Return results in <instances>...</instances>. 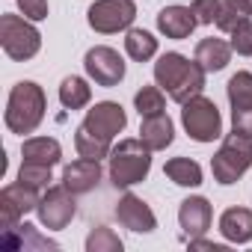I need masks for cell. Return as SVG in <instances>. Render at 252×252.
I'll list each match as a JSON object with an SVG mask.
<instances>
[{
  "mask_svg": "<svg viewBox=\"0 0 252 252\" xmlns=\"http://www.w3.org/2000/svg\"><path fill=\"white\" fill-rule=\"evenodd\" d=\"M205 68L196 63V60H187L184 54H163L158 63H155V80L158 86L175 101V104H184L196 95H202L205 89Z\"/></svg>",
  "mask_w": 252,
  "mask_h": 252,
  "instance_id": "obj_1",
  "label": "cell"
},
{
  "mask_svg": "<svg viewBox=\"0 0 252 252\" xmlns=\"http://www.w3.org/2000/svg\"><path fill=\"white\" fill-rule=\"evenodd\" d=\"M45 110H48V98H45V89L33 80H21L12 86L9 92V101H6V128L12 134H33L42 119H45Z\"/></svg>",
  "mask_w": 252,
  "mask_h": 252,
  "instance_id": "obj_2",
  "label": "cell"
},
{
  "mask_svg": "<svg viewBox=\"0 0 252 252\" xmlns=\"http://www.w3.org/2000/svg\"><path fill=\"white\" fill-rule=\"evenodd\" d=\"M152 169V149L143 140H119L110 152V181L116 187H134Z\"/></svg>",
  "mask_w": 252,
  "mask_h": 252,
  "instance_id": "obj_3",
  "label": "cell"
},
{
  "mask_svg": "<svg viewBox=\"0 0 252 252\" xmlns=\"http://www.w3.org/2000/svg\"><path fill=\"white\" fill-rule=\"evenodd\" d=\"M252 166V137L249 134H237V131H231L225 140H222V146H220V152L211 158V172H214V178L220 181V184H234L237 178H243V172Z\"/></svg>",
  "mask_w": 252,
  "mask_h": 252,
  "instance_id": "obj_4",
  "label": "cell"
},
{
  "mask_svg": "<svg viewBox=\"0 0 252 252\" xmlns=\"http://www.w3.org/2000/svg\"><path fill=\"white\" fill-rule=\"evenodd\" d=\"M0 45H3L9 60L24 63V60H33L39 54L42 33L30 24V18L6 12V15H0Z\"/></svg>",
  "mask_w": 252,
  "mask_h": 252,
  "instance_id": "obj_5",
  "label": "cell"
},
{
  "mask_svg": "<svg viewBox=\"0 0 252 252\" xmlns=\"http://www.w3.org/2000/svg\"><path fill=\"white\" fill-rule=\"evenodd\" d=\"M181 125L190 140L196 143H214L222 137V116L217 110V104L205 95H196L190 101L181 104Z\"/></svg>",
  "mask_w": 252,
  "mask_h": 252,
  "instance_id": "obj_6",
  "label": "cell"
},
{
  "mask_svg": "<svg viewBox=\"0 0 252 252\" xmlns=\"http://www.w3.org/2000/svg\"><path fill=\"white\" fill-rule=\"evenodd\" d=\"M137 18V3L134 0H95L86 12V21L95 33H119L128 30Z\"/></svg>",
  "mask_w": 252,
  "mask_h": 252,
  "instance_id": "obj_7",
  "label": "cell"
},
{
  "mask_svg": "<svg viewBox=\"0 0 252 252\" xmlns=\"http://www.w3.org/2000/svg\"><path fill=\"white\" fill-rule=\"evenodd\" d=\"M42 202V193L39 187H30V184H9L0 190V228L3 231H12L15 225H21V217L36 211Z\"/></svg>",
  "mask_w": 252,
  "mask_h": 252,
  "instance_id": "obj_8",
  "label": "cell"
},
{
  "mask_svg": "<svg viewBox=\"0 0 252 252\" xmlns=\"http://www.w3.org/2000/svg\"><path fill=\"white\" fill-rule=\"evenodd\" d=\"M125 125H128V116H125L122 104H116V101H101V104H95L92 110H86V119L80 122V128H83L86 134H92L95 140L113 146V140L125 131Z\"/></svg>",
  "mask_w": 252,
  "mask_h": 252,
  "instance_id": "obj_9",
  "label": "cell"
},
{
  "mask_svg": "<svg viewBox=\"0 0 252 252\" xmlns=\"http://www.w3.org/2000/svg\"><path fill=\"white\" fill-rule=\"evenodd\" d=\"M39 214V222L48 228V231H63L74 214H77V205H74V193L65 187V184H57V187H48L42 193V202L36 208Z\"/></svg>",
  "mask_w": 252,
  "mask_h": 252,
  "instance_id": "obj_10",
  "label": "cell"
},
{
  "mask_svg": "<svg viewBox=\"0 0 252 252\" xmlns=\"http://www.w3.org/2000/svg\"><path fill=\"white\" fill-rule=\"evenodd\" d=\"M231 104V128L252 137V71H237L225 83Z\"/></svg>",
  "mask_w": 252,
  "mask_h": 252,
  "instance_id": "obj_11",
  "label": "cell"
},
{
  "mask_svg": "<svg viewBox=\"0 0 252 252\" xmlns=\"http://www.w3.org/2000/svg\"><path fill=\"white\" fill-rule=\"evenodd\" d=\"M83 68H86L89 80H95L98 86H119L125 77V63H122L119 51H113L107 45L89 48L83 57Z\"/></svg>",
  "mask_w": 252,
  "mask_h": 252,
  "instance_id": "obj_12",
  "label": "cell"
},
{
  "mask_svg": "<svg viewBox=\"0 0 252 252\" xmlns=\"http://www.w3.org/2000/svg\"><path fill=\"white\" fill-rule=\"evenodd\" d=\"M116 220H119L125 228L137 231V234H149V231L158 228L155 211H152L140 196H134V193H125V196L119 199V205H116Z\"/></svg>",
  "mask_w": 252,
  "mask_h": 252,
  "instance_id": "obj_13",
  "label": "cell"
},
{
  "mask_svg": "<svg viewBox=\"0 0 252 252\" xmlns=\"http://www.w3.org/2000/svg\"><path fill=\"white\" fill-rule=\"evenodd\" d=\"M211 220H214V211H211V202L205 196H190L181 202L178 208V222L187 234V240L193 237H202L208 228H211Z\"/></svg>",
  "mask_w": 252,
  "mask_h": 252,
  "instance_id": "obj_14",
  "label": "cell"
},
{
  "mask_svg": "<svg viewBox=\"0 0 252 252\" xmlns=\"http://www.w3.org/2000/svg\"><path fill=\"white\" fill-rule=\"evenodd\" d=\"M101 181V160H89V158H80L74 163H68L63 169V184L74 193V196H83L89 190H95Z\"/></svg>",
  "mask_w": 252,
  "mask_h": 252,
  "instance_id": "obj_15",
  "label": "cell"
},
{
  "mask_svg": "<svg viewBox=\"0 0 252 252\" xmlns=\"http://www.w3.org/2000/svg\"><path fill=\"white\" fill-rule=\"evenodd\" d=\"M196 12L193 6H163L158 15V30L166 39H187L196 30Z\"/></svg>",
  "mask_w": 252,
  "mask_h": 252,
  "instance_id": "obj_16",
  "label": "cell"
},
{
  "mask_svg": "<svg viewBox=\"0 0 252 252\" xmlns=\"http://www.w3.org/2000/svg\"><path fill=\"white\" fill-rule=\"evenodd\" d=\"M140 140L152 149V152H163L166 146H172L175 140V125L166 113H155V116H143L140 125Z\"/></svg>",
  "mask_w": 252,
  "mask_h": 252,
  "instance_id": "obj_17",
  "label": "cell"
},
{
  "mask_svg": "<svg viewBox=\"0 0 252 252\" xmlns=\"http://www.w3.org/2000/svg\"><path fill=\"white\" fill-rule=\"evenodd\" d=\"M220 231L228 243H249L252 240V211L249 208H228L220 217Z\"/></svg>",
  "mask_w": 252,
  "mask_h": 252,
  "instance_id": "obj_18",
  "label": "cell"
},
{
  "mask_svg": "<svg viewBox=\"0 0 252 252\" xmlns=\"http://www.w3.org/2000/svg\"><path fill=\"white\" fill-rule=\"evenodd\" d=\"M21 155L27 163H45V166H57L63 160V146L54 137H30L21 146Z\"/></svg>",
  "mask_w": 252,
  "mask_h": 252,
  "instance_id": "obj_19",
  "label": "cell"
},
{
  "mask_svg": "<svg viewBox=\"0 0 252 252\" xmlns=\"http://www.w3.org/2000/svg\"><path fill=\"white\" fill-rule=\"evenodd\" d=\"M231 60V45L222 42V39H202L196 45V63L205 68V71H222Z\"/></svg>",
  "mask_w": 252,
  "mask_h": 252,
  "instance_id": "obj_20",
  "label": "cell"
},
{
  "mask_svg": "<svg viewBox=\"0 0 252 252\" xmlns=\"http://www.w3.org/2000/svg\"><path fill=\"white\" fill-rule=\"evenodd\" d=\"M163 175L172 184H178V187H199L202 184V166L196 160H190V158H172V160H166Z\"/></svg>",
  "mask_w": 252,
  "mask_h": 252,
  "instance_id": "obj_21",
  "label": "cell"
},
{
  "mask_svg": "<svg viewBox=\"0 0 252 252\" xmlns=\"http://www.w3.org/2000/svg\"><path fill=\"white\" fill-rule=\"evenodd\" d=\"M60 101H63L65 110H80V107H86L92 101V86L83 77L71 74V77H65L60 83Z\"/></svg>",
  "mask_w": 252,
  "mask_h": 252,
  "instance_id": "obj_22",
  "label": "cell"
},
{
  "mask_svg": "<svg viewBox=\"0 0 252 252\" xmlns=\"http://www.w3.org/2000/svg\"><path fill=\"white\" fill-rule=\"evenodd\" d=\"M125 51L134 63H149L158 54V39L149 30H128L125 36Z\"/></svg>",
  "mask_w": 252,
  "mask_h": 252,
  "instance_id": "obj_23",
  "label": "cell"
},
{
  "mask_svg": "<svg viewBox=\"0 0 252 252\" xmlns=\"http://www.w3.org/2000/svg\"><path fill=\"white\" fill-rule=\"evenodd\" d=\"M249 15H252V9L243 3V0H222L220 15H217V21H214V24H217L222 33H231L237 24L249 21Z\"/></svg>",
  "mask_w": 252,
  "mask_h": 252,
  "instance_id": "obj_24",
  "label": "cell"
},
{
  "mask_svg": "<svg viewBox=\"0 0 252 252\" xmlns=\"http://www.w3.org/2000/svg\"><path fill=\"white\" fill-rule=\"evenodd\" d=\"M134 104H137L140 116H155V113H163L166 98H163V89L160 86H143L134 95Z\"/></svg>",
  "mask_w": 252,
  "mask_h": 252,
  "instance_id": "obj_25",
  "label": "cell"
},
{
  "mask_svg": "<svg viewBox=\"0 0 252 252\" xmlns=\"http://www.w3.org/2000/svg\"><path fill=\"white\" fill-rule=\"evenodd\" d=\"M86 252H122V240L113 228H92L89 237H86Z\"/></svg>",
  "mask_w": 252,
  "mask_h": 252,
  "instance_id": "obj_26",
  "label": "cell"
},
{
  "mask_svg": "<svg viewBox=\"0 0 252 252\" xmlns=\"http://www.w3.org/2000/svg\"><path fill=\"white\" fill-rule=\"evenodd\" d=\"M51 169L54 166H45V163H21V169H18V181L21 184H30V187H48V181H51Z\"/></svg>",
  "mask_w": 252,
  "mask_h": 252,
  "instance_id": "obj_27",
  "label": "cell"
},
{
  "mask_svg": "<svg viewBox=\"0 0 252 252\" xmlns=\"http://www.w3.org/2000/svg\"><path fill=\"white\" fill-rule=\"evenodd\" d=\"M231 51L240 57H252V21H243L231 30Z\"/></svg>",
  "mask_w": 252,
  "mask_h": 252,
  "instance_id": "obj_28",
  "label": "cell"
},
{
  "mask_svg": "<svg viewBox=\"0 0 252 252\" xmlns=\"http://www.w3.org/2000/svg\"><path fill=\"white\" fill-rule=\"evenodd\" d=\"M220 6H222V0H193L196 21L199 24H214L217 15H220Z\"/></svg>",
  "mask_w": 252,
  "mask_h": 252,
  "instance_id": "obj_29",
  "label": "cell"
},
{
  "mask_svg": "<svg viewBox=\"0 0 252 252\" xmlns=\"http://www.w3.org/2000/svg\"><path fill=\"white\" fill-rule=\"evenodd\" d=\"M18 9L30 21H45L48 18V0H18Z\"/></svg>",
  "mask_w": 252,
  "mask_h": 252,
  "instance_id": "obj_30",
  "label": "cell"
},
{
  "mask_svg": "<svg viewBox=\"0 0 252 252\" xmlns=\"http://www.w3.org/2000/svg\"><path fill=\"white\" fill-rule=\"evenodd\" d=\"M190 249H208V252H222L225 246H220V243H211V240H202V237H193V240H190Z\"/></svg>",
  "mask_w": 252,
  "mask_h": 252,
  "instance_id": "obj_31",
  "label": "cell"
},
{
  "mask_svg": "<svg viewBox=\"0 0 252 252\" xmlns=\"http://www.w3.org/2000/svg\"><path fill=\"white\" fill-rule=\"evenodd\" d=\"M243 3H246V6H249V9H252V0H243Z\"/></svg>",
  "mask_w": 252,
  "mask_h": 252,
  "instance_id": "obj_32",
  "label": "cell"
}]
</instances>
